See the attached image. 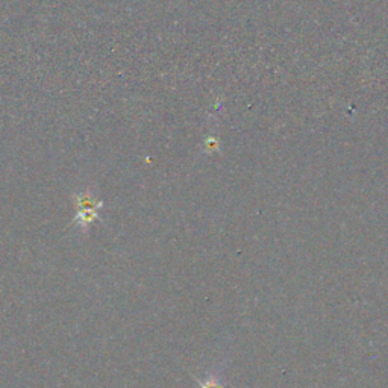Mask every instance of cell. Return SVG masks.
Masks as SVG:
<instances>
[{"instance_id": "6da1fadb", "label": "cell", "mask_w": 388, "mask_h": 388, "mask_svg": "<svg viewBox=\"0 0 388 388\" xmlns=\"http://www.w3.org/2000/svg\"><path fill=\"white\" fill-rule=\"evenodd\" d=\"M101 215L99 210H93V208H78L76 215L73 217V223L81 228L84 234H87L89 229L91 228V224L94 222H99Z\"/></svg>"}, {"instance_id": "7a4b0ae2", "label": "cell", "mask_w": 388, "mask_h": 388, "mask_svg": "<svg viewBox=\"0 0 388 388\" xmlns=\"http://www.w3.org/2000/svg\"><path fill=\"white\" fill-rule=\"evenodd\" d=\"M73 203L74 207L78 208H93V210H102L103 208V200L97 199L93 190H85L81 193L73 194Z\"/></svg>"}, {"instance_id": "3957f363", "label": "cell", "mask_w": 388, "mask_h": 388, "mask_svg": "<svg viewBox=\"0 0 388 388\" xmlns=\"http://www.w3.org/2000/svg\"><path fill=\"white\" fill-rule=\"evenodd\" d=\"M223 367L214 369L200 381V388H224L223 385Z\"/></svg>"}]
</instances>
